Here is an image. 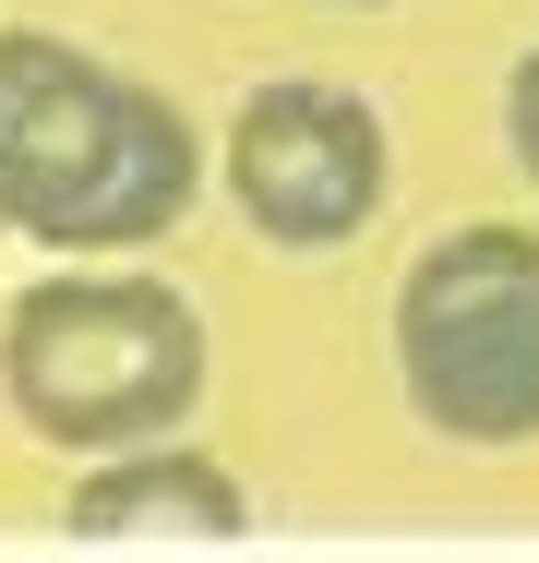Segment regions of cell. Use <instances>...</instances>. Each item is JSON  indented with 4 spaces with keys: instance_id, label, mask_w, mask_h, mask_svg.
Returning <instances> with one entry per match:
<instances>
[{
    "instance_id": "6da1fadb",
    "label": "cell",
    "mask_w": 539,
    "mask_h": 563,
    "mask_svg": "<svg viewBox=\"0 0 539 563\" xmlns=\"http://www.w3.org/2000/svg\"><path fill=\"white\" fill-rule=\"evenodd\" d=\"M193 120L73 36H0V228L36 252H144L193 217Z\"/></svg>"
},
{
    "instance_id": "7a4b0ae2",
    "label": "cell",
    "mask_w": 539,
    "mask_h": 563,
    "mask_svg": "<svg viewBox=\"0 0 539 563\" xmlns=\"http://www.w3.org/2000/svg\"><path fill=\"white\" fill-rule=\"evenodd\" d=\"M0 396L36 444L73 455L156 444L205 396V324L156 276H48L0 324Z\"/></svg>"
},
{
    "instance_id": "3957f363",
    "label": "cell",
    "mask_w": 539,
    "mask_h": 563,
    "mask_svg": "<svg viewBox=\"0 0 539 563\" xmlns=\"http://www.w3.org/2000/svg\"><path fill=\"white\" fill-rule=\"evenodd\" d=\"M396 384L443 444H539V228L468 217L396 276Z\"/></svg>"
},
{
    "instance_id": "277c9868",
    "label": "cell",
    "mask_w": 539,
    "mask_h": 563,
    "mask_svg": "<svg viewBox=\"0 0 539 563\" xmlns=\"http://www.w3.org/2000/svg\"><path fill=\"white\" fill-rule=\"evenodd\" d=\"M384 180H396V144H384V109L360 85L276 73L228 120V205L276 252H348L384 217Z\"/></svg>"
},
{
    "instance_id": "5b68a950",
    "label": "cell",
    "mask_w": 539,
    "mask_h": 563,
    "mask_svg": "<svg viewBox=\"0 0 539 563\" xmlns=\"http://www.w3.org/2000/svg\"><path fill=\"white\" fill-rule=\"evenodd\" d=\"M61 528L85 552H228V540H252V492L216 455H193L180 432H156V444L97 455Z\"/></svg>"
},
{
    "instance_id": "8992f818",
    "label": "cell",
    "mask_w": 539,
    "mask_h": 563,
    "mask_svg": "<svg viewBox=\"0 0 539 563\" xmlns=\"http://www.w3.org/2000/svg\"><path fill=\"white\" fill-rule=\"evenodd\" d=\"M504 144H516V168L539 180V48L504 73Z\"/></svg>"
},
{
    "instance_id": "52a82bcc",
    "label": "cell",
    "mask_w": 539,
    "mask_h": 563,
    "mask_svg": "<svg viewBox=\"0 0 539 563\" xmlns=\"http://www.w3.org/2000/svg\"><path fill=\"white\" fill-rule=\"evenodd\" d=\"M348 12H372V0H348Z\"/></svg>"
}]
</instances>
